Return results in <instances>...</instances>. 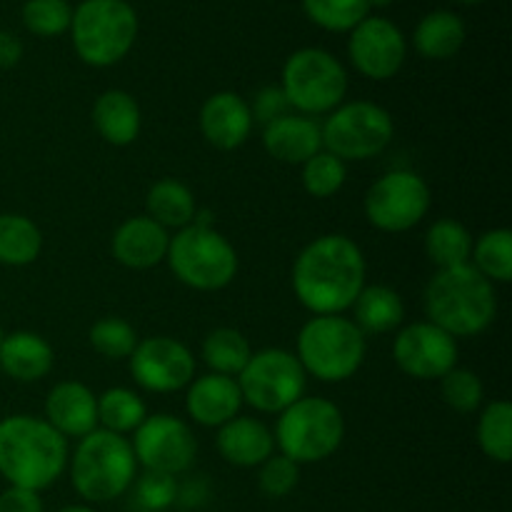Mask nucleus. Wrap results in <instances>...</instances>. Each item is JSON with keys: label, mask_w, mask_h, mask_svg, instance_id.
Listing matches in <instances>:
<instances>
[{"label": "nucleus", "mask_w": 512, "mask_h": 512, "mask_svg": "<svg viewBox=\"0 0 512 512\" xmlns=\"http://www.w3.org/2000/svg\"><path fill=\"white\" fill-rule=\"evenodd\" d=\"M365 273V255L353 238L320 235L295 258L293 293L313 315H343L365 288Z\"/></svg>", "instance_id": "nucleus-1"}, {"label": "nucleus", "mask_w": 512, "mask_h": 512, "mask_svg": "<svg viewBox=\"0 0 512 512\" xmlns=\"http://www.w3.org/2000/svg\"><path fill=\"white\" fill-rule=\"evenodd\" d=\"M0 340H3V330H0Z\"/></svg>", "instance_id": "nucleus-47"}, {"label": "nucleus", "mask_w": 512, "mask_h": 512, "mask_svg": "<svg viewBox=\"0 0 512 512\" xmlns=\"http://www.w3.org/2000/svg\"><path fill=\"white\" fill-rule=\"evenodd\" d=\"M280 90L298 115H328L345 103L348 70L323 48H300L285 60Z\"/></svg>", "instance_id": "nucleus-9"}, {"label": "nucleus", "mask_w": 512, "mask_h": 512, "mask_svg": "<svg viewBox=\"0 0 512 512\" xmlns=\"http://www.w3.org/2000/svg\"><path fill=\"white\" fill-rule=\"evenodd\" d=\"M55 350L43 335L15 330L0 340V370L18 383H35L53 370Z\"/></svg>", "instance_id": "nucleus-23"}, {"label": "nucleus", "mask_w": 512, "mask_h": 512, "mask_svg": "<svg viewBox=\"0 0 512 512\" xmlns=\"http://www.w3.org/2000/svg\"><path fill=\"white\" fill-rule=\"evenodd\" d=\"M43 233L30 218L18 213L0 215V265L23 268L38 260Z\"/></svg>", "instance_id": "nucleus-29"}, {"label": "nucleus", "mask_w": 512, "mask_h": 512, "mask_svg": "<svg viewBox=\"0 0 512 512\" xmlns=\"http://www.w3.org/2000/svg\"><path fill=\"white\" fill-rule=\"evenodd\" d=\"M45 423L65 440L85 438L98 428V395L78 380L58 383L45 398Z\"/></svg>", "instance_id": "nucleus-18"}, {"label": "nucleus", "mask_w": 512, "mask_h": 512, "mask_svg": "<svg viewBox=\"0 0 512 512\" xmlns=\"http://www.w3.org/2000/svg\"><path fill=\"white\" fill-rule=\"evenodd\" d=\"M23 58V43L8 30H0V70L15 68Z\"/></svg>", "instance_id": "nucleus-43"}, {"label": "nucleus", "mask_w": 512, "mask_h": 512, "mask_svg": "<svg viewBox=\"0 0 512 512\" xmlns=\"http://www.w3.org/2000/svg\"><path fill=\"white\" fill-rule=\"evenodd\" d=\"M458 3H468V5H475V3H485V0H458Z\"/></svg>", "instance_id": "nucleus-46"}, {"label": "nucleus", "mask_w": 512, "mask_h": 512, "mask_svg": "<svg viewBox=\"0 0 512 512\" xmlns=\"http://www.w3.org/2000/svg\"><path fill=\"white\" fill-rule=\"evenodd\" d=\"M275 445L293 463H323L333 458L345 438L343 410L325 398H303L285 408L275 425Z\"/></svg>", "instance_id": "nucleus-7"}, {"label": "nucleus", "mask_w": 512, "mask_h": 512, "mask_svg": "<svg viewBox=\"0 0 512 512\" xmlns=\"http://www.w3.org/2000/svg\"><path fill=\"white\" fill-rule=\"evenodd\" d=\"M393 360L408 378L440 380L458 368V340L428 320L405 325L395 335Z\"/></svg>", "instance_id": "nucleus-15"}, {"label": "nucleus", "mask_w": 512, "mask_h": 512, "mask_svg": "<svg viewBox=\"0 0 512 512\" xmlns=\"http://www.w3.org/2000/svg\"><path fill=\"white\" fill-rule=\"evenodd\" d=\"M323 130V150L340 160H368L383 153L395 135L393 115L370 100L343 103L328 113Z\"/></svg>", "instance_id": "nucleus-11"}, {"label": "nucleus", "mask_w": 512, "mask_h": 512, "mask_svg": "<svg viewBox=\"0 0 512 512\" xmlns=\"http://www.w3.org/2000/svg\"><path fill=\"white\" fill-rule=\"evenodd\" d=\"M88 340L95 353H100L103 358L123 360L133 355L135 345H138V333L123 318H100L90 328Z\"/></svg>", "instance_id": "nucleus-36"}, {"label": "nucleus", "mask_w": 512, "mask_h": 512, "mask_svg": "<svg viewBox=\"0 0 512 512\" xmlns=\"http://www.w3.org/2000/svg\"><path fill=\"white\" fill-rule=\"evenodd\" d=\"M288 100H285L283 90L280 88H263L258 95H255L253 105H250V113H253V120H260L263 125L273 123V120L283 118L288 113Z\"/></svg>", "instance_id": "nucleus-41"}, {"label": "nucleus", "mask_w": 512, "mask_h": 512, "mask_svg": "<svg viewBox=\"0 0 512 512\" xmlns=\"http://www.w3.org/2000/svg\"><path fill=\"white\" fill-rule=\"evenodd\" d=\"M170 233L148 215L128 218L113 235V258L130 270H150L168 258Z\"/></svg>", "instance_id": "nucleus-20"}, {"label": "nucleus", "mask_w": 512, "mask_h": 512, "mask_svg": "<svg viewBox=\"0 0 512 512\" xmlns=\"http://www.w3.org/2000/svg\"><path fill=\"white\" fill-rule=\"evenodd\" d=\"M145 208H148V218L163 225L165 230H183L198 218V203H195L193 190L173 178L158 180L148 190Z\"/></svg>", "instance_id": "nucleus-27"}, {"label": "nucleus", "mask_w": 512, "mask_h": 512, "mask_svg": "<svg viewBox=\"0 0 512 512\" xmlns=\"http://www.w3.org/2000/svg\"><path fill=\"white\" fill-rule=\"evenodd\" d=\"M73 8L68 0H25L23 23L40 38H55L70 30Z\"/></svg>", "instance_id": "nucleus-37"}, {"label": "nucleus", "mask_w": 512, "mask_h": 512, "mask_svg": "<svg viewBox=\"0 0 512 512\" xmlns=\"http://www.w3.org/2000/svg\"><path fill=\"white\" fill-rule=\"evenodd\" d=\"M300 480V465L293 463L290 458L285 455H270L263 465H260V475H258V483L263 495L268 498H285L295 490Z\"/></svg>", "instance_id": "nucleus-39"}, {"label": "nucleus", "mask_w": 512, "mask_h": 512, "mask_svg": "<svg viewBox=\"0 0 512 512\" xmlns=\"http://www.w3.org/2000/svg\"><path fill=\"white\" fill-rule=\"evenodd\" d=\"M73 48L85 65L110 68L133 50L138 13L128 0H83L70 20Z\"/></svg>", "instance_id": "nucleus-6"}, {"label": "nucleus", "mask_w": 512, "mask_h": 512, "mask_svg": "<svg viewBox=\"0 0 512 512\" xmlns=\"http://www.w3.org/2000/svg\"><path fill=\"white\" fill-rule=\"evenodd\" d=\"M0 512H43V500L33 490L10 485L0 493Z\"/></svg>", "instance_id": "nucleus-42"}, {"label": "nucleus", "mask_w": 512, "mask_h": 512, "mask_svg": "<svg viewBox=\"0 0 512 512\" xmlns=\"http://www.w3.org/2000/svg\"><path fill=\"white\" fill-rule=\"evenodd\" d=\"M250 103L233 90L213 93L200 108V133L213 148L235 150L253 133Z\"/></svg>", "instance_id": "nucleus-17"}, {"label": "nucleus", "mask_w": 512, "mask_h": 512, "mask_svg": "<svg viewBox=\"0 0 512 512\" xmlns=\"http://www.w3.org/2000/svg\"><path fill=\"white\" fill-rule=\"evenodd\" d=\"M138 460L125 435L95 428L80 438L70 463V478L78 495L88 503H108L128 493L135 483Z\"/></svg>", "instance_id": "nucleus-4"}, {"label": "nucleus", "mask_w": 512, "mask_h": 512, "mask_svg": "<svg viewBox=\"0 0 512 512\" xmlns=\"http://www.w3.org/2000/svg\"><path fill=\"white\" fill-rule=\"evenodd\" d=\"M348 55L353 68L370 80H390L400 73L408 55V40L393 20L368 15L350 30Z\"/></svg>", "instance_id": "nucleus-16"}, {"label": "nucleus", "mask_w": 512, "mask_h": 512, "mask_svg": "<svg viewBox=\"0 0 512 512\" xmlns=\"http://www.w3.org/2000/svg\"><path fill=\"white\" fill-rule=\"evenodd\" d=\"M470 265L490 283H510L512 280V233L508 228H493L473 240Z\"/></svg>", "instance_id": "nucleus-32"}, {"label": "nucleus", "mask_w": 512, "mask_h": 512, "mask_svg": "<svg viewBox=\"0 0 512 512\" xmlns=\"http://www.w3.org/2000/svg\"><path fill=\"white\" fill-rule=\"evenodd\" d=\"M175 495H178V485H175L170 475L148 473L135 485V500H138V505L145 512H160L170 508L175 503Z\"/></svg>", "instance_id": "nucleus-40"}, {"label": "nucleus", "mask_w": 512, "mask_h": 512, "mask_svg": "<svg viewBox=\"0 0 512 512\" xmlns=\"http://www.w3.org/2000/svg\"><path fill=\"white\" fill-rule=\"evenodd\" d=\"M68 468V440L33 415L0 420V475L13 488L40 493Z\"/></svg>", "instance_id": "nucleus-2"}, {"label": "nucleus", "mask_w": 512, "mask_h": 512, "mask_svg": "<svg viewBox=\"0 0 512 512\" xmlns=\"http://www.w3.org/2000/svg\"><path fill=\"white\" fill-rule=\"evenodd\" d=\"M148 418L143 398L130 388H108L98 395V425L110 433L128 435L143 425Z\"/></svg>", "instance_id": "nucleus-31"}, {"label": "nucleus", "mask_w": 512, "mask_h": 512, "mask_svg": "<svg viewBox=\"0 0 512 512\" xmlns=\"http://www.w3.org/2000/svg\"><path fill=\"white\" fill-rule=\"evenodd\" d=\"M55 512H95V510L88 508V505H65V508H60Z\"/></svg>", "instance_id": "nucleus-44"}, {"label": "nucleus", "mask_w": 512, "mask_h": 512, "mask_svg": "<svg viewBox=\"0 0 512 512\" xmlns=\"http://www.w3.org/2000/svg\"><path fill=\"white\" fill-rule=\"evenodd\" d=\"M368 338L345 315H315L300 328L298 353L303 370L320 383H343L363 365Z\"/></svg>", "instance_id": "nucleus-5"}, {"label": "nucleus", "mask_w": 512, "mask_h": 512, "mask_svg": "<svg viewBox=\"0 0 512 512\" xmlns=\"http://www.w3.org/2000/svg\"><path fill=\"white\" fill-rule=\"evenodd\" d=\"M468 30L463 18L450 10H433L418 23L413 33V45L423 58L428 60H450L460 53L465 45Z\"/></svg>", "instance_id": "nucleus-26"}, {"label": "nucleus", "mask_w": 512, "mask_h": 512, "mask_svg": "<svg viewBox=\"0 0 512 512\" xmlns=\"http://www.w3.org/2000/svg\"><path fill=\"white\" fill-rule=\"evenodd\" d=\"M478 445L495 463L512 460V405L508 400H493L485 405L478 420Z\"/></svg>", "instance_id": "nucleus-33"}, {"label": "nucleus", "mask_w": 512, "mask_h": 512, "mask_svg": "<svg viewBox=\"0 0 512 512\" xmlns=\"http://www.w3.org/2000/svg\"><path fill=\"white\" fill-rule=\"evenodd\" d=\"M243 408V395H240L238 380L228 375L208 373L203 378H193L185 393V410L193 418V423L203 428H220L238 418Z\"/></svg>", "instance_id": "nucleus-19"}, {"label": "nucleus", "mask_w": 512, "mask_h": 512, "mask_svg": "<svg viewBox=\"0 0 512 512\" xmlns=\"http://www.w3.org/2000/svg\"><path fill=\"white\" fill-rule=\"evenodd\" d=\"M263 148L285 165H303L323 150V130L308 115L285 113L263 130Z\"/></svg>", "instance_id": "nucleus-21"}, {"label": "nucleus", "mask_w": 512, "mask_h": 512, "mask_svg": "<svg viewBox=\"0 0 512 512\" xmlns=\"http://www.w3.org/2000/svg\"><path fill=\"white\" fill-rule=\"evenodd\" d=\"M440 395L455 413L470 415L483 405L485 388L478 373L468 368H453L440 378Z\"/></svg>", "instance_id": "nucleus-38"}, {"label": "nucleus", "mask_w": 512, "mask_h": 512, "mask_svg": "<svg viewBox=\"0 0 512 512\" xmlns=\"http://www.w3.org/2000/svg\"><path fill=\"white\" fill-rule=\"evenodd\" d=\"M250 355H253V348L248 338L235 328H215L203 340V363L208 365L210 373L238 378L240 370L248 365Z\"/></svg>", "instance_id": "nucleus-30"}, {"label": "nucleus", "mask_w": 512, "mask_h": 512, "mask_svg": "<svg viewBox=\"0 0 512 512\" xmlns=\"http://www.w3.org/2000/svg\"><path fill=\"white\" fill-rule=\"evenodd\" d=\"M93 125L100 138L115 148L135 143L140 135V125H143L138 100L125 90H105L93 105Z\"/></svg>", "instance_id": "nucleus-24"}, {"label": "nucleus", "mask_w": 512, "mask_h": 512, "mask_svg": "<svg viewBox=\"0 0 512 512\" xmlns=\"http://www.w3.org/2000/svg\"><path fill=\"white\" fill-rule=\"evenodd\" d=\"M303 188L305 193L313 195V198H333L340 193V188L345 185L348 178V165L345 160H340L338 155L328 153V150H320L313 158L303 163Z\"/></svg>", "instance_id": "nucleus-35"}, {"label": "nucleus", "mask_w": 512, "mask_h": 512, "mask_svg": "<svg viewBox=\"0 0 512 512\" xmlns=\"http://www.w3.org/2000/svg\"><path fill=\"white\" fill-rule=\"evenodd\" d=\"M423 303L428 323L455 340L485 333L498 315L495 285L470 263L438 270L425 288Z\"/></svg>", "instance_id": "nucleus-3"}, {"label": "nucleus", "mask_w": 512, "mask_h": 512, "mask_svg": "<svg viewBox=\"0 0 512 512\" xmlns=\"http://www.w3.org/2000/svg\"><path fill=\"white\" fill-rule=\"evenodd\" d=\"M243 403L258 413L280 415L298 403L308 388V373L300 360L283 348H265L250 355L238 378Z\"/></svg>", "instance_id": "nucleus-10"}, {"label": "nucleus", "mask_w": 512, "mask_h": 512, "mask_svg": "<svg viewBox=\"0 0 512 512\" xmlns=\"http://www.w3.org/2000/svg\"><path fill=\"white\" fill-rule=\"evenodd\" d=\"M303 10L318 28L350 33L370 15L368 0H303Z\"/></svg>", "instance_id": "nucleus-34"}, {"label": "nucleus", "mask_w": 512, "mask_h": 512, "mask_svg": "<svg viewBox=\"0 0 512 512\" xmlns=\"http://www.w3.org/2000/svg\"><path fill=\"white\" fill-rule=\"evenodd\" d=\"M168 265L175 278L200 293L228 288L238 275L233 243L213 225L193 223L178 230L168 245Z\"/></svg>", "instance_id": "nucleus-8"}, {"label": "nucleus", "mask_w": 512, "mask_h": 512, "mask_svg": "<svg viewBox=\"0 0 512 512\" xmlns=\"http://www.w3.org/2000/svg\"><path fill=\"white\" fill-rule=\"evenodd\" d=\"M353 320L360 333L385 335L393 333L405 320V303L398 290L388 285H365L353 303Z\"/></svg>", "instance_id": "nucleus-25"}, {"label": "nucleus", "mask_w": 512, "mask_h": 512, "mask_svg": "<svg viewBox=\"0 0 512 512\" xmlns=\"http://www.w3.org/2000/svg\"><path fill=\"white\" fill-rule=\"evenodd\" d=\"M130 445L138 465H143L148 473L170 475V478L190 470L198 455L193 428L183 418L168 413L148 415L133 433Z\"/></svg>", "instance_id": "nucleus-13"}, {"label": "nucleus", "mask_w": 512, "mask_h": 512, "mask_svg": "<svg viewBox=\"0 0 512 512\" xmlns=\"http://www.w3.org/2000/svg\"><path fill=\"white\" fill-rule=\"evenodd\" d=\"M368 3H370V8H388L393 0H368Z\"/></svg>", "instance_id": "nucleus-45"}, {"label": "nucleus", "mask_w": 512, "mask_h": 512, "mask_svg": "<svg viewBox=\"0 0 512 512\" xmlns=\"http://www.w3.org/2000/svg\"><path fill=\"white\" fill-rule=\"evenodd\" d=\"M425 253L438 270L468 265L473 255V235L455 218H440L425 233Z\"/></svg>", "instance_id": "nucleus-28"}, {"label": "nucleus", "mask_w": 512, "mask_h": 512, "mask_svg": "<svg viewBox=\"0 0 512 512\" xmlns=\"http://www.w3.org/2000/svg\"><path fill=\"white\" fill-rule=\"evenodd\" d=\"M128 360L133 380L148 393H178L195 378V358L188 345L168 335L138 340Z\"/></svg>", "instance_id": "nucleus-14"}, {"label": "nucleus", "mask_w": 512, "mask_h": 512, "mask_svg": "<svg viewBox=\"0 0 512 512\" xmlns=\"http://www.w3.org/2000/svg\"><path fill=\"white\" fill-rule=\"evenodd\" d=\"M430 188L413 170H390L365 193V218L383 233H408L430 210Z\"/></svg>", "instance_id": "nucleus-12"}, {"label": "nucleus", "mask_w": 512, "mask_h": 512, "mask_svg": "<svg viewBox=\"0 0 512 512\" xmlns=\"http://www.w3.org/2000/svg\"><path fill=\"white\" fill-rule=\"evenodd\" d=\"M215 445H218V453L230 465H238V468H260L273 455L275 438L273 430L263 420L238 415L230 423L220 425Z\"/></svg>", "instance_id": "nucleus-22"}]
</instances>
